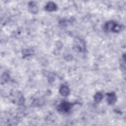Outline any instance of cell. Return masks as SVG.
Segmentation results:
<instances>
[{"label": "cell", "instance_id": "obj_2", "mask_svg": "<svg viewBox=\"0 0 126 126\" xmlns=\"http://www.w3.org/2000/svg\"><path fill=\"white\" fill-rule=\"evenodd\" d=\"M60 92L62 96H67L69 95L70 93V90H69V89L67 86H63L61 88L60 90Z\"/></svg>", "mask_w": 126, "mask_h": 126}, {"label": "cell", "instance_id": "obj_1", "mask_svg": "<svg viewBox=\"0 0 126 126\" xmlns=\"http://www.w3.org/2000/svg\"><path fill=\"white\" fill-rule=\"evenodd\" d=\"M71 107V104L70 103L68 102H66L61 104L59 107V110L61 111L67 112L70 109Z\"/></svg>", "mask_w": 126, "mask_h": 126}, {"label": "cell", "instance_id": "obj_6", "mask_svg": "<svg viewBox=\"0 0 126 126\" xmlns=\"http://www.w3.org/2000/svg\"><path fill=\"white\" fill-rule=\"evenodd\" d=\"M29 8H30V9H31V11H32V12L36 13V12L37 11V10H36L37 8H36V5H31L30 6Z\"/></svg>", "mask_w": 126, "mask_h": 126}, {"label": "cell", "instance_id": "obj_3", "mask_svg": "<svg viewBox=\"0 0 126 126\" xmlns=\"http://www.w3.org/2000/svg\"><path fill=\"white\" fill-rule=\"evenodd\" d=\"M108 102L110 104H112L116 101V97L115 95L114 94H110L109 95H108Z\"/></svg>", "mask_w": 126, "mask_h": 126}, {"label": "cell", "instance_id": "obj_4", "mask_svg": "<svg viewBox=\"0 0 126 126\" xmlns=\"http://www.w3.org/2000/svg\"><path fill=\"white\" fill-rule=\"evenodd\" d=\"M56 9V6L55 4L53 3H49L48 4L46 7V9L49 11H52L55 10Z\"/></svg>", "mask_w": 126, "mask_h": 126}, {"label": "cell", "instance_id": "obj_5", "mask_svg": "<svg viewBox=\"0 0 126 126\" xmlns=\"http://www.w3.org/2000/svg\"><path fill=\"white\" fill-rule=\"evenodd\" d=\"M95 100L97 102H99L102 98V95L101 93H98L96 94V95L95 96Z\"/></svg>", "mask_w": 126, "mask_h": 126}]
</instances>
